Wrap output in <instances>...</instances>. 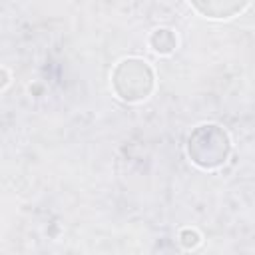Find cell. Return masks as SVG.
I'll use <instances>...</instances> for the list:
<instances>
[{"mask_svg":"<svg viewBox=\"0 0 255 255\" xmlns=\"http://www.w3.org/2000/svg\"><path fill=\"white\" fill-rule=\"evenodd\" d=\"M189 2L209 18H229L241 12L249 0H189Z\"/></svg>","mask_w":255,"mask_h":255,"instance_id":"obj_1","label":"cell"}]
</instances>
